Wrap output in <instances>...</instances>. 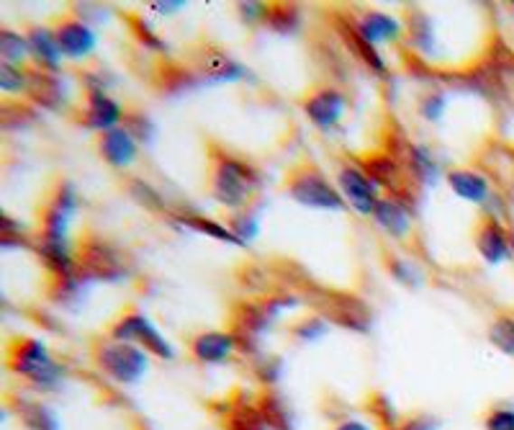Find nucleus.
Wrapping results in <instances>:
<instances>
[{
  "instance_id": "obj_1",
  "label": "nucleus",
  "mask_w": 514,
  "mask_h": 430,
  "mask_svg": "<svg viewBox=\"0 0 514 430\" xmlns=\"http://www.w3.org/2000/svg\"><path fill=\"white\" fill-rule=\"evenodd\" d=\"M78 211V191L72 183H60L39 220V253L54 278L75 276V250L70 248V222Z\"/></svg>"
},
{
  "instance_id": "obj_2",
  "label": "nucleus",
  "mask_w": 514,
  "mask_h": 430,
  "mask_svg": "<svg viewBox=\"0 0 514 430\" xmlns=\"http://www.w3.org/2000/svg\"><path fill=\"white\" fill-rule=\"evenodd\" d=\"M8 369L39 395L57 392L67 374L65 366L51 356L50 348L39 338H16L8 345Z\"/></svg>"
},
{
  "instance_id": "obj_3",
  "label": "nucleus",
  "mask_w": 514,
  "mask_h": 430,
  "mask_svg": "<svg viewBox=\"0 0 514 430\" xmlns=\"http://www.w3.org/2000/svg\"><path fill=\"white\" fill-rule=\"evenodd\" d=\"M211 193L227 209H245L260 189V173L224 150H211Z\"/></svg>"
},
{
  "instance_id": "obj_4",
  "label": "nucleus",
  "mask_w": 514,
  "mask_h": 430,
  "mask_svg": "<svg viewBox=\"0 0 514 430\" xmlns=\"http://www.w3.org/2000/svg\"><path fill=\"white\" fill-rule=\"evenodd\" d=\"M96 366L117 384H136L150 371V353L142 345L106 338L96 345Z\"/></svg>"
},
{
  "instance_id": "obj_5",
  "label": "nucleus",
  "mask_w": 514,
  "mask_h": 430,
  "mask_svg": "<svg viewBox=\"0 0 514 430\" xmlns=\"http://www.w3.org/2000/svg\"><path fill=\"white\" fill-rule=\"evenodd\" d=\"M285 191L294 201H299L309 209H322V211H342L348 207L345 196L340 189H334L330 178L314 165H301L294 168L285 178Z\"/></svg>"
},
{
  "instance_id": "obj_6",
  "label": "nucleus",
  "mask_w": 514,
  "mask_h": 430,
  "mask_svg": "<svg viewBox=\"0 0 514 430\" xmlns=\"http://www.w3.org/2000/svg\"><path fill=\"white\" fill-rule=\"evenodd\" d=\"M108 338L111 341H121V343H136L142 345L150 356L163 359V361H173L175 359V348L170 345L165 335L152 325V320L142 312H124L114 325L108 327Z\"/></svg>"
},
{
  "instance_id": "obj_7",
  "label": "nucleus",
  "mask_w": 514,
  "mask_h": 430,
  "mask_svg": "<svg viewBox=\"0 0 514 430\" xmlns=\"http://www.w3.org/2000/svg\"><path fill=\"white\" fill-rule=\"evenodd\" d=\"M75 274L78 278H121L124 266L118 253L100 238H88L75 250Z\"/></svg>"
},
{
  "instance_id": "obj_8",
  "label": "nucleus",
  "mask_w": 514,
  "mask_h": 430,
  "mask_svg": "<svg viewBox=\"0 0 514 430\" xmlns=\"http://www.w3.org/2000/svg\"><path fill=\"white\" fill-rule=\"evenodd\" d=\"M304 114L319 132H332L348 114V96L340 88H316L304 101Z\"/></svg>"
},
{
  "instance_id": "obj_9",
  "label": "nucleus",
  "mask_w": 514,
  "mask_h": 430,
  "mask_svg": "<svg viewBox=\"0 0 514 430\" xmlns=\"http://www.w3.org/2000/svg\"><path fill=\"white\" fill-rule=\"evenodd\" d=\"M337 186L340 193L345 196L350 207L355 209L363 217H373V211L378 207L381 196H378V186L368 178V173L358 165H342L337 173Z\"/></svg>"
},
{
  "instance_id": "obj_10",
  "label": "nucleus",
  "mask_w": 514,
  "mask_h": 430,
  "mask_svg": "<svg viewBox=\"0 0 514 430\" xmlns=\"http://www.w3.org/2000/svg\"><path fill=\"white\" fill-rule=\"evenodd\" d=\"M121 119H124V108H121V104H117L103 88L90 86L85 90L83 117H80V124H83V126L106 135V132L121 126Z\"/></svg>"
},
{
  "instance_id": "obj_11",
  "label": "nucleus",
  "mask_w": 514,
  "mask_h": 430,
  "mask_svg": "<svg viewBox=\"0 0 514 430\" xmlns=\"http://www.w3.org/2000/svg\"><path fill=\"white\" fill-rule=\"evenodd\" d=\"M237 348L239 345H237L232 330H206V332L193 335V341L188 345L191 356L206 366H221V363L232 361Z\"/></svg>"
},
{
  "instance_id": "obj_12",
  "label": "nucleus",
  "mask_w": 514,
  "mask_h": 430,
  "mask_svg": "<svg viewBox=\"0 0 514 430\" xmlns=\"http://www.w3.org/2000/svg\"><path fill=\"white\" fill-rule=\"evenodd\" d=\"M54 34H57L60 50H62L67 60H85V57L93 54L96 44H98L96 32L85 21H80V18L70 16L65 21H60V26L54 29Z\"/></svg>"
},
{
  "instance_id": "obj_13",
  "label": "nucleus",
  "mask_w": 514,
  "mask_h": 430,
  "mask_svg": "<svg viewBox=\"0 0 514 430\" xmlns=\"http://www.w3.org/2000/svg\"><path fill=\"white\" fill-rule=\"evenodd\" d=\"M327 322H337L352 332H365L370 327V310L355 294H334L327 299Z\"/></svg>"
},
{
  "instance_id": "obj_14",
  "label": "nucleus",
  "mask_w": 514,
  "mask_h": 430,
  "mask_svg": "<svg viewBox=\"0 0 514 430\" xmlns=\"http://www.w3.org/2000/svg\"><path fill=\"white\" fill-rule=\"evenodd\" d=\"M476 248H479L481 258L491 266L509 260V256H512L509 235L497 217H483L479 229H476Z\"/></svg>"
},
{
  "instance_id": "obj_15",
  "label": "nucleus",
  "mask_w": 514,
  "mask_h": 430,
  "mask_svg": "<svg viewBox=\"0 0 514 430\" xmlns=\"http://www.w3.org/2000/svg\"><path fill=\"white\" fill-rule=\"evenodd\" d=\"M98 153L108 165H114V168H129L134 160H136L139 145H136V137H134L126 126H117V129L100 135Z\"/></svg>"
},
{
  "instance_id": "obj_16",
  "label": "nucleus",
  "mask_w": 514,
  "mask_h": 430,
  "mask_svg": "<svg viewBox=\"0 0 514 430\" xmlns=\"http://www.w3.org/2000/svg\"><path fill=\"white\" fill-rule=\"evenodd\" d=\"M26 39H29V52H32L33 62L39 65V70L57 72L65 54L60 50L57 34L51 32L50 26H33V29H29Z\"/></svg>"
},
{
  "instance_id": "obj_17",
  "label": "nucleus",
  "mask_w": 514,
  "mask_h": 430,
  "mask_svg": "<svg viewBox=\"0 0 514 430\" xmlns=\"http://www.w3.org/2000/svg\"><path fill=\"white\" fill-rule=\"evenodd\" d=\"M199 72L211 83H234L245 78V68L234 62L229 54L219 52L214 47H206L199 54Z\"/></svg>"
},
{
  "instance_id": "obj_18",
  "label": "nucleus",
  "mask_w": 514,
  "mask_h": 430,
  "mask_svg": "<svg viewBox=\"0 0 514 430\" xmlns=\"http://www.w3.org/2000/svg\"><path fill=\"white\" fill-rule=\"evenodd\" d=\"M373 220L378 222L381 229H386L391 238H407L409 235V229H412V214H409V209L404 207L398 199L394 196H386L378 201V207L373 211Z\"/></svg>"
},
{
  "instance_id": "obj_19",
  "label": "nucleus",
  "mask_w": 514,
  "mask_h": 430,
  "mask_svg": "<svg viewBox=\"0 0 514 430\" xmlns=\"http://www.w3.org/2000/svg\"><path fill=\"white\" fill-rule=\"evenodd\" d=\"M448 183L450 189L455 191V196H461V199L471 201V204H486L494 196L489 181L476 171H450Z\"/></svg>"
},
{
  "instance_id": "obj_20",
  "label": "nucleus",
  "mask_w": 514,
  "mask_h": 430,
  "mask_svg": "<svg viewBox=\"0 0 514 430\" xmlns=\"http://www.w3.org/2000/svg\"><path fill=\"white\" fill-rule=\"evenodd\" d=\"M337 26H340V34L345 39V44H348L352 54L363 62L365 68H370L373 72L383 75V72H386V62H383V57L378 54V50H376V44H370V42L358 32V26L350 23V21H340Z\"/></svg>"
},
{
  "instance_id": "obj_21",
  "label": "nucleus",
  "mask_w": 514,
  "mask_h": 430,
  "mask_svg": "<svg viewBox=\"0 0 514 430\" xmlns=\"http://www.w3.org/2000/svg\"><path fill=\"white\" fill-rule=\"evenodd\" d=\"M29 96L44 108H60L65 104V90L57 80V72H47V70H32Z\"/></svg>"
},
{
  "instance_id": "obj_22",
  "label": "nucleus",
  "mask_w": 514,
  "mask_h": 430,
  "mask_svg": "<svg viewBox=\"0 0 514 430\" xmlns=\"http://www.w3.org/2000/svg\"><path fill=\"white\" fill-rule=\"evenodd\" d=\"M355 26H358V32H360V34H363L370 44L397 42L398 36H401V32H404L397 18H391L388 14H378V11L363 14Z\"/></svg>"
},
{
  "instance_id": "obj_23",
  "label": "nucleus",
  "mask_w": 514,
  "mask_h": 430,
  "mask_svg": "<svg viewBox=\"0 0 514 430\" xmlns=\"http://www.w3.org/2000/svg\"><path fill=\"white\" fill-rule=\"evenodd\" d=\"M255 405H257V410H260L270 430H296V420H294V413L288 407V399H283L281 395L266 392Z\"/></svg>"
},
{
  "instance_id": "obj_24",
  "label": "nucleus",
  "mask_w": 514,
  "mask_h": 430,
  "mask_svg": "<svg viewBox=\"0 0 514 430\" xmlns=\"http://www.w3.org/2000/svg\"><path fill=\"white\" fill-rule=\"evenodd\" d=\"M18 417L26 430H60V417L50 405L39 399H26L18 405Z\"/></svg>"
},
{
  "instance_id": "obj_25",
  "label": "nucleus",
  "mask_w": 514,
  "mask_h": 430,
  "mask_svg": "<svg viewBox=\"0 0 514 430\" xmlns=\"http://www.w3.org/2000/svg\"><path fill=\"white\" fill-rule=\"evenodd\" d=\"M363 171L376 186H386V189H397L401 181V165L391 155L365 157Z\"/></svg>"
},
{
  "instance_id": "obj_26",
  "label": "nucleus",
  "mask_w": 514,
  "mask_h": 430,
  "mask_svg": "<svg viewBox=\"0 0 514 430\" xmlns=\"http://www.w3.org/2000/svg\"><path fill=\"white\" fill-rule=\"evenodd\" d=\"M224 428L227 430H270L263 415L257 410V405L248 402H234L224 415Z\"/></svg>"
},
{
  "instance_id": "obj_27",
  "label": "nucleus",
  "mask_w": 514,
  "mask_h": 430,
  "mask_svg": "<svg viewBox=\"0 0 514 430\" xmlns=\"http://www.w3.org/2000/svg\"><path fill=\"white\" fill-rule=\"evenodd\" d=\"M181 222L185 227H191V229H196L201 235H209V238H216V240L221 242H232V245H245V242L239 240L237 235H234L232 227H224V224L219 222H211V220H206V217H201V214H191V217H181Z\"/></svg>"
},
{
  "instance_id": "obj_28",
  "label": "nucleus",
  "mask_w": 514,
  "mask_h": 430,
  "mask_svg": "<svg viewBox=\"0 0 514 430\" xmlns=\"http://www.w3.org/2000/svg\"><path fill=\"white\" fill-rule=\"evenodd\" d=\"M0 57L8 65H21L26 57H32V52H29V39L16 34V32H11V29H3L0 32Z\"/></svg>"
},
{
  "instance_id": "obj_29",
  "label": "nucleus",
  "mask_w": 514,
  "mask_h": 430,
  "mask_svg": "<svg viewBox=\"0 0 514 430\" xmlns=\"http://www.w3.org/2000/svg\"><path fill=\"white\" fill-rule=\"evenodd\" d=\"M29 80H32V72L21 70L18 65H8V62L0 65V90L3 93H8V96L29 93Z\"/></svg>"
},
{
  "instance_id": "obj_30",
  "label": "nucleus",
  "mask_w": 514,
  "mask_h": 430,
  "mask_svg": "<svg viewBox=\"0 0 514 430\" xmlns=\"http://www.w3.org/2000/svg\"><path fill=\"white\" fill-rule=\"evenodd\" d=\"M368 410H370V415H373V420H376L378 425H383V430L401 425V415H398L397 405H394V402H391L386 395L370 397Z\"/></svg>"
},
{
  "instance_id": "obj_31",
  "label": "nucleus",
  "mask_w": 514,
  "mask_h": 430,
  "mask_svg": "<svg viewBox=\"0 0 514 430\" xmlns=\"http://www.w3.org/2000/svg\"><path fill=\"white\" fill-rule=\"evenodd\" d=\"M301 21V14L296 5H267V14H266V23L270 29H276V32H291V29H296Z\"/></svg>"
},
{
  "instance_id": "obj_32",
  "label": "nucleus",
  "mask_w": 514,
  "mask_h": 430,
  "mask_svg": "<svg viewBox=\"0 0 514 430\" xmlns=\"http://www.w3.org/2000/svg\"><path fill=\"white\" fill-rule=\"evenodd\" d=\"M489 341L497 345L504 356L514 359V317H497L489 327Z\"/></svg>"
},
{
  "instance_id": "obj_33",
  "label": "nucleus",
  "mask_w": 514,
  "mask_h": 430,
  "mask_svg": "<svg viewBox=\"0 0 514 430\" xmlns=\"http://www.w3.org/2000/svg\"><path fill=\"white\" fill-rule=\"evenodd\" d=\"M409 168L422 183H432L435 175H437V165H435V160L425 147H409Z\"/></svg>"
},
{
  "instance_id": "obj_34",
  "label": "nucleus",
  "mask_w": 514,
  "mask_h": 430,
  "mask_svg": "<svg viewBox=\"0 0 514 430\" xmlns=\"http://www.w3.org/2000/svg\"><path fill=\"white\" fill-rule=\"evenodd\" d=\"M327 330H330L327 317H304L299 325L294 327V335L299 341H319V338H324Z\"/></svg>"
},
{
  "instance_id": "obj_35",
  "label": "nucleus",
  "mask_w": 514,
  "mask_h": 430,
  "mask_svg": "<svg viewBox=\"0 0 514 430\" xmlns=\"http://www.w3.org/2000/svg\"><path fill=\"white\" fill-rule=\"evenodd\" d=\"M283 374V363L278 356H266V359H257L255 363V377L260 379L263 384H276Z\"/></svg>"
},
{
  "instance_id": "obj_36",
  "label": "nucleus",
  "mask_w": 514,
  "mask_h": 430,
  "mask_svg": "<svg viewBox=\"0 0 514 430\" xmlns=\"http://www.w3.org/2000/svg\"><path fill=\"white\" fill-rule=\"evenodd\" d=\"M486 430H514V410L512 407H494L483 417Z\"/></svg>"
},
{
  "instance_id": "obj_37",
  "label": "nucleus",
  "mask_w": 514,
  "mask_h": 430,
  "mask_svg": "<svg viewBox=\"0 0 514 430\" xmlns=\"http://www.w3.org/2000/svg\"><path fill=\"white\" fill-rule=\"evenodd\" d=\"M445 104H448V98L443 93H427L422 98V104H419V111H422L425 119L437 121L443 117V111H445Z\"/></svg>"
},
{
  "instance_id": "obj_38",
  "label": "nucleus",
  "mask_w": 514,
  "mask_h": 430,
  "mask_svg": "<svg viewBox=\"0 0 514 430\" xmlns=\"http://www.w3.org/2000/svg\"><path fill=\"white\" fill-rule=\"evenodd\" d=\"M132 23H134V32H136V36H139V42L147 47V50H157V52H163V39L160 36L154 34L152 32V26L150 23H145V21H139V18H132Z\"/></svg>"
},
{
  "instance_id": "obj_39",
  "label": "nucleus",
  "mask_w": 514,
  "mask_h": 430,
  "mask_svg": "<svg viewBox=\"0 0 514 430\" xmlns=\"http://www.w3.org/2000/svg\"><path fill=\"white\" fill-rule=\"evenodd\" d=\"M232 229L234 235H237L242 242L248 240V238H255V232H257V220H255V214H248V211L237 214L232 220Z\"/></svg>"
},
{
  "instance_id": "obj_40",
  "label": "nucleus",
  "mask_w": 514,
  "mask_h": 430,
  "mask_svg": "<svg viewBox=\"0 0 514 430\" xmlns=\"http://www.w3.org/2000/svg\"><path fill=\"white\" fill-rule=\"evenodd\" d=\"M401 425L404 430H440V420L432 415H415V417L404 420Z\"/></svg>"
},
{
  "instance_id": "obj_41",
  "label": "nucleus",
  "mask_w": 514,
  "mask_h": 430,
  "mask_svg": "<svg viewBox=\"0 0 514 430\" xmlns=\"http://www.w3.org/2000/svg\"><path fill=\"white\" fill-rule=\"evenodd\" d=\"M388 268L394 271V276H397L398 281H404V284H412L415 281V268L409 266V263H398V260H394V263H388Z\"/></svg>"
},
{
  "instance_id": "obj_42",
  "label": "nucleus",
  "mask_w": 514,
  "mask_h": 430,
  "mask_svg": "<svg viewBox=\"0 0 514 430\" xmlns=\"http://www.w3.org/2000/svg\"><path fill=\"white\" fill-rule=\"evenodd\" d=\"M334 430H373L368 423L363 420H355V417H350V420H342V423H337Z\"/></svg>"
},
{
  "instance_id": "obj_43",
  "label": "nucleus",
  "mask_w": 514,
  "mask_h": 430,
  "mask_svg": "<svg viewBox=\"0 0 514 430\" xmlns=\"http://www.w3.org/2000/svg\"><path fill=\"white\" fill-rule=\"evenodd\" d=\"M152 8L154 11H160V14H170V11H178V8H185V3H152Z\"/></svg>"
},
{
  "instance_id": "obj_44",
  "label": "nucleus",
  "mask_w": 514,
  "mask_h": 430,
  "mask_svg": "<svg viewBox=\"0 0 514 430\" xmlns=\"http://www.w3.org/2000/svg\"><path fill=\"white\" fill-rule=\"evenodd\" d=\"M388 430H404V425H397V428H388Z\"/></svg>"
}]
</instances>
